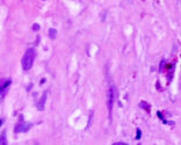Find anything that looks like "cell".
I'll return each mask as SVG.
<instances>
[{
    "instance_id": "1",
    "label": "cell",
    "mask_w": 181,
    "mask_h": 145,
    "mask_svg": "<svg viewBox=\"0 0 181 145\" xmlns=\"http://www.w3.org/2000/svg\"><path fill=\"white\" fill-rule=\"evenodd\" d=\"M34 59H35V50L33 48H29V49L26 50L25 55L22 57V69L25 71H29L32 69L34 64Z\"/></svg>"
},
{
    "instance_id": "2",
    "label": "cell",
    "mask_w": 181,
    "mask_h": 145,
    "mask_svg": "<svg viewBox=\"0 0 181 145\" xmlns=\"http://www.w3.org/2000/svg\"><path fill=\"white\" fill-rule=\"evenodd\" d=\"M117 95V91H116V88L114 85H111L109 87V89H108V110L109 113H111V109H113V104H114V101H115V98Z\"/></svg>"
},
{
    "instance_id": "3",
    "label": "cell",
    "mask_w": 181,
    "mask_h": 145,
    "mask_svg": "<svg viewBox=\"0 0 181 145\" xmlns=\"http://www.w3.org/2000/svg\"><path fill=\"white\" fill-rule=\"evenodd\" d=\"M32 127H33V123H30V122H20L15 125L14 133H27L32 129Z\"/></svg>"
},
{
    "instance_id": "4",
    "label": "cell",
    "mask_w": 181,
    "mask_h": 145,
    "mask_svg": "<svg viewBox=\"0 0 181 145\" xmlns=\"http://www.w3.org/2000/svg\"><path fill=\"white\" fill-rule=\"evenodd\" d=\"M11 83H12L11 80H7V83L4 84L2 87H1V100L5 98V94H6V92H7V89H8V86L11 85Z\"/></svg>"
},
{
    "instance_id": "5",
    "label": "cell",
    "mask_w": 181,
    "mask_h": 145,
    "mask_svg": "<svg viewBox=\"0 0 181 145\" xmlns=\"http://www.w3.org/2000/svg\"><path fill=\"white\" fill-rule=\"evenodd\" d=\"M45 100H46V93H44V95L42 96L41 100H40V102L37 104V109H38V110H43V109H44Z\"/></svg>"
},
{
    "instance_id": "6",
    "label": "cell",
    "mask_w": 181,
    "mask_h": 145,
    "mask_svg": "<svg viewBox=\"0 0 181 145\" xmlns=\"http://www.w3.org/2000/svg\"><path fill=\"white\" fill-rule=\"evenodd\" d=\"M5 131H1V138H0V144L1 145H6L7 144V139H6V136H5Z\"/></svg>"
},
{
    "instance_id": "7",
    "label": "cell",
    "mask_w": 181,
    "mask_h": 145,
    "mask_svg": "<svg viewBox=\"0 0 181 145\" xmlns=\"http://www.w3.org/2000/svg\"><path fill=\"white\" fill-rule=\"evenodd\" d=\"M56 35H57V30H56V29H50L49 30L50 38H56Z\"/></svg>"
},
{
    "instance_id": "8",
    "label": "cell",
    "mask_w": 181,
    "mask_h": 145,
    "mask_svg": "<svg viewBox=\"0 0 181 145\" xmlns=\"http://www.w3.org/2000/svg\"><path fill=\"white\" fill-rule=\"evenodd\" d=\"M33 29L35 30V31H37V30H40V26L37 25V23H35V25L33 26Z\"/></svg>"
},
{
    "instance_id": "9",
    "label": "cell",
    "mask_w": 181,
    "mask_h": 145,
    "mask_svg": "<svg viewBox=\"0 0 181 145\" xmlns=\"http://www.w3.org/2000/svg\"><path fill=\"white\" fill-rule=\"evenodd\" d=\"M114 145H125V143H122V142H117V143H114Z\"/></svg>"
},
{
    "instance_id": "10",
    "label": "cell",
    "mask_w": 181,
    "mask_h": 145,
    "mask_svg": "<svg viewBox=\"0 0 181 145\" xmlns=\"http://www.w3.org/2000/svg\"><path fill=\"white\" fill-rule=\"evenodd\" d=\"M137 133H138V135H137V139H139V138H140V130H139V129L137 130Z\"/></svg>"
}]
</instances>
